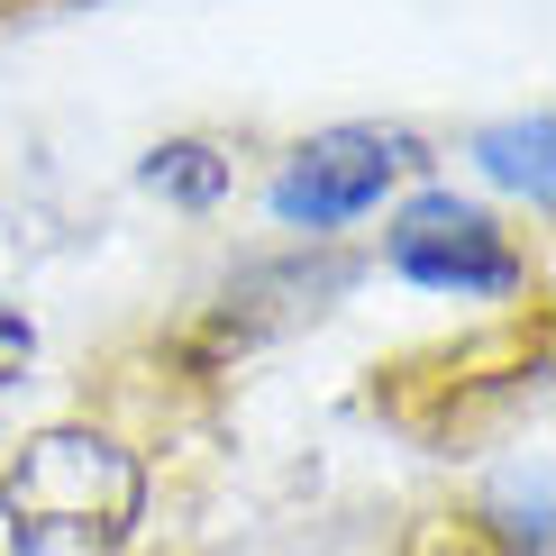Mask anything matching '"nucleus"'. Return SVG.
I'll list each match as a JSON object with an SVG mask.
<instances>
[{"label": "nucleus", "instance_id": "f257e3e1", "mask_svg": "<svg viewBox=\"0 0 556 556\" xmlns=\"http://www.w3.org/2000/svg\"><path fill=\"white\" fill-rule=\"evenodd\" d=\"M420 165H429V147L410 128H319V137H301V147L283 155V174H274V211H283V228L329 238V228L365 219L392 182L420 174Z\"/></svg>", "mask_w": 556, "mask_h": 556}, {"label": "nucleus", "instance_id": "20e7f679", "mask_svg": "<svg viewBox=\"0 0 556 556\" xmlns=\"http://www.w3.org/2000/svg\"><path fill=\"white\" fill-rule=\"evenodd\" d=\"M483 174H502L511 192L547 201V110H529L511 128H483Z\"/></svg>", "mask_w": 556, "mask_h": 556}, {"label": "nucleus", "instance_id": "39448f33", "mask_svg": "<svg viewBox=\"0 0 556 556\" xmlns=\"http://www.w3.org/2000/svg\"><path fill=\"white\" fill-rule=\"evenodd\" d=\"M28 346H37V329H28V319L10 311V301H0V383H10L18 365H28Z\"/></svg>", "mask_w": 556, "mask_h": 556}, {"label": "nucleus", "instance_id": "7ed1b4c3", "mask_svg": "<svg viewBox=\"0 0 556 556\" xmlns=\"http://www.w3.org/2000/svg\"><path fill=\"white\" fill-rule=\"evenodd\" d=\"M147 192L182 201V211H211V201L228 192V155H219V147H201V137H174V147H155V155H147Z\"/></svg>", "mask_w": 556, "mask_h": 556}, {"label": "nucleus", "instance_id": "f03ea898", "mask_svg": "<svg viewBox=\"0 0 556 556\" xmlns=\"http://www.w3.org/2000/svg\"><path fill=\"white\" fill-rule=\"evenodd\" d=\"M383 256H392V274H402V283L456 292V301H502V292L520 283L511 228H502L493 211H475V201H456V192H420L402 219H392Z\"/></svg>", "mask_w": 556, "mask_h": 556}]
</instances>
